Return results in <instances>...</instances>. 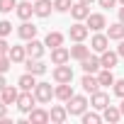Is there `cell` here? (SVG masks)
Returning <instances> with one entry per match:
<instances>
[{"mask_svg": "<svg viewBox=\"0 0 124 124\" xmlns=\"http://www.w3.org/2000/svg\"><path fill=\"white\" fill-rule=\"evenodd\" d=\"M88 105H90V102H88L85 95H73V97L66 102V109H68L71 117H80V114L88 109Z\"/></svg>", "mask_w": 124, "mask_h": 124, "instance_id": "obj_1", "label": "cell"}, {"mask_svg": "<svg viewBox=\"0 0 124 124\" xmlns=\"http://www.w3.org/2000/svg\"><path fill=\"white\" fill-rule=\"evenodd\" d=\"M34 107H37L34 90H22V93H20V97H17V109H20L22 114H29Z\"/></svg>", "mask_w": 124, "mask_h": 124, "instance_id": "obj_2", "label": "cell"}, {"mask_svg": "<svg viewBox=\"0 0 124 124\" xmlns=\"http://www.w3.org/2000/svg\"><path fill=\"white\" fill-rule=\"evenodd\" d=\"M54 90H56V88H51L49 83H37V88H34V97H37V102H41V105L51 102Z\"/></svg>", "mask_w": 124, "mask_h": 124, "instance_id": "obj_3", "label": "cell"}, {"mask_svg": "<svg viewBox=\"0 0 124 124\" xmlns=\"http://www.w3.org/2000/svg\"><path fill=\"white\" fill-rule=\"evenodd\" d=\"M54 80L56 83H73V68L66 66V63H61L54 68Z\"/></svg>", "mask_w": 124, "mask_h": 124, "instance_id": "obj_4", "label": "cell"}, {"mask_svg": "<svg viewBox=\"0 0 124 124\" xmlns=\"http://www.w3.org/2000/svg\"><path fill=\"white\" fill-rule=\"evenodd\" d=\"M88 34H90V27H88V24H83V22H76V24L68 29V37H71L73 41H85V39H88Z\"/></svg>", "mask_w": 124, "mask_h": 124, "instance_id": "obj_5", "label": "cell"}, {"mask_svg": "<svg viewBox=\"0 0 124 124\" xmlns=\"http://www.w3.org/2000/svg\"><path fill=\"white\" fill-rule=\"evenodd\" d=\"M68 58H71V49H66V46H56V49H51V63H54V66L68 63Z\"/></svg>", "mask_w": 124, "mask_h": 124, "instance_id": "obj_6", "label": "cell"}, {"mask_svg": "<svg viewBox=\"0 0 124 124\" xmlns=\"http://www.w3.org/2000/svg\"><path fill=\"white\" fill-rule=\"evenodd\" d=\"M85 22H88V27H90L93 32H102V29L107 27V20H105V15H102V12H90Z\"/></svg>", "mask_w": 124, "mask_h": 124, "instance_id": "obj_7", "label": "cell"}, {"mask_svg": "<svg viewBox=\"0 0 124 124\" xmlns=\"http://www.w3.org/2000/svg\"><path fill=\"white\" fill-rule=\"evenodd\" d=\"M37 32H39V27H34V24H32V22H27V20L17 27V37H20V39H24V41L37 39Z\"/></svg>", "mask_w": 124, "mask_h": 124, "instance_id": "obj_8", "label": "cell"}, {"mask_svg": "<svg viewBox=\"0 0 124 124\" xmlns=\"http://www.w3.org/2000/svg\"><path fill=\"white\" fill-rule=\"evenodd\" d=\"M90 49L97 51V54H102L105 49H109V37L102 34V32H95V37L90 39Z\"/></svg>", "mask_w": 124, "mask_h": 124, "instance_id": "obj_9", "label": "cell"}, {"mask_svg": "<svg viewBox=\"0 0 124 124\" xmlns=\"http://www.w3.org/2000/svg\"><path fill=\"white\" fill-rule=\"evenodd\" d=\"M24 49H27V56H29V58H41V56H44L46 44H44V41H39V39H29Z\"/></svg>", "mask_w": 124, "mask_h": 124, "instance_id": "obj_10", "label": "cell"}, {"mask_svg": "<svg viewBox=\"0 0 124 124\" xmlns=\"http://www.w3.org/2000/svg\"><path fill=\"white\" fill-rule=\"evenodd\" d=\"M107 105H109V95H107V93L97 90V93L90 95V107H93V109H100V112H102Z\"/></svg>", "mask_w": 124, "mask_h": 124, "instance_id": "obj_11", "label": "cell"}, {"mask_svg": "<svg viewBox=\"0 0 124 124\" xmlns=\"http://www.w3.org/2000/svg\"><path fill=\"white\" fill-rule=\"evenodd\" d=\"M80 68H83V73H97L102 68V61H100V56H88L80 61Z\"/></svg>", "mask_w": 124, "mask_h": 124, "instance_id": "obj_12", "label": "cell"}, {"mask_svg": "<svg viewBox=\"0 0 124 124\" xmlns=\"http://www.w3.org/2000/svg\"><path fill=\"white\" fill-rule=\"evenodd\" d=\"M24 68H27L29 73H34V76H44V73H46V63H44L41 58H29V56H27Z\"/></svg>", "mask_w": 124, "mask_h": 124, "instance_id": "obj_13", "label": "cell"}, {"mask_svg": "<svg viewBox=\"0 0 124 124\" xmlns=\"http://www.w3.org/2000/svg\"><path fill=\"white\" fill-rule=\"evenodd\" d=\"M51 10H54V3H51V0H34V15H37V17L46 20V17L51 15Z\"/></svg>", "mask_w": 124, "mask_h": 124, "instance_id": "obj_14", "label": "cell"}, {"mask_svg": "<svg viewBox=\"0 0 124 124\" xmlns=\"http://www.w3.org/2000/svg\"><path fill=\"white\" fill-rule=\"evenodd\" d=\"M80 85H83V90H85V93H90V95L100 90V80H97V76H95V73H85V76H83V80H80Z\"/></svg>", "mask_w": 124, "mask_h": 124, "instance_id": "obj_15", "label": "cell"}, {"mask_svg": "<svg viewBox=\"0 0 124 124\" xmlns=\"http://www.w3.org/2000/svg\"><path fill=\"white\" fill-rule=\"evenodd\" d=\"M102 119L109 122V124H117V122L122 119V109H119V105H107V107L102 109Z\"/></svg>", "mask_w": 124, "mask_h": 124, "instance_id": "obj_16", "label": "cell"}, {"mask_svg": "<svg viewBox=\"0 0 124 124\" xmlns=\"http://www.w3.org/2000/svg\"><path fill=\"white\" fill-rule=\"evenodd\" d=\"M49 119H51L54 124H63V122L68 119V109L61 107V105H54V107L49 109Z\"/></svg>", "mask_w": 124, "mask_h": 124, "instance_id": "obj_17", "label": "cell"}, {"mask_svg": "<svg viewBox=\"0 0 124 124\" xmlns=\"http://www.w3.org/2000/svg\"><path fill=\"white\" fill-rule=\"evenodd\" d=\"M15 12H17V17H20V20L24 22V20H29V17L34 15V3H32V0H24V3H17Z\"/></svg>", "mask_w": 124, "mask_h": 124, "instance_id": "obj_18", "label": "cell"}, {"mask_svg": "<svg viewBox=\"0 0 124 124\" xmlns=\"http://www.w3.org/2000/svg\"><path fill=\"white\" fill-rule=\"evenodd\" d=\"M88 15H90V5L73 3V8H71V17H73L76 22H83V20H88Z\"/></svg>", "mask_w": 124, "mask_h": 124, "instance_id": "obj_19", "label": "cell"}, {"mask_svg": "<svg viewBox=\"0 0 124 124\" xmlns=\"http://www.w3.org/2000/svg\"><path fill=\"white\" fill-rule=\"evenodd\" d=\"M73 95H76V93H73L71 83H58V88L54 90V97H58L61 102H68V100H71Z\"/></svg>", "mask_w": 124, "mask_h": 124, "instance_id": "obj_20", "label": "cell"}, {"mask_svg": "<svg viewBox=\"0 0 124 124\" xmlns=\"http://www.w3.org/2000/svg\"><path fill=\"white\" fill-rule=\"evenodd\" d=\"M100 61H102V68H114V66H117V61H119V54L105 49V51L100 54Z\"/></svg>", "mask_w": 124, "mask_h": 124, "instance_id": "obj_21", "label": "cell"}, {"mask_svg": "<svg viewBox=\"0 0 124 124\" xmlns=\"http://www.w3.org/2000/svg\"><path fill=\"white\" fill-rule=\"evenodd\" d=\"M17 97H20V90L12 88V85H5V90L0 93V100L5 105H17Z\"/></svg>", "mask_w": 124, "mask_h": 124, "instance_id": "obj_22", "label": "cell"}, {"mask_svg": "<svg viewBox=\"0 0 124 124\" xmlns=\"http://www.w3.org/2000/svg\"><path fill=\"white\" fill-rule=\"evenodd\" d=\"M88 56H90V46H85L83 41H76V46H71V58L83 61V58H88Z\"/></svg>", "mask_w": 124, "mask_h": 124, "instance_id": "obj_23", "label": "cell"}, {"mask_svg": "<svg viewBox=\"0 0 124 124\" xmlns=\"http://www.w3.org/2000/svg\"><path fill=\"white\" fill-rule=\"evenodd\" d=\"M17 88H20V90H34V88H37V76L27 71L24 76H20V80H17Z\"/></svg>", "mask_w": 124, "mask_h": 124, "instance_id": "obj_24", "label": "cell"}, {"mask_svg": "<svg viewBox=\"0 0 124 124\" xmlns=\"http://www.w3.org/2000/svg\"><path fill=\"white\" fill-rule=\"evenodd\" d=\"M27 117H29V122H32V124H46V122H51V119H49V112H46V109H41V107H34Z\"/></svg>", "mask_w": 124, "mask_h": 124, "instance_id": "obj_25", "label": "cell"}, {"mask_svg": "<svg viewBox=\"0 0 124 124\" xmlns=\"http://www.w3.org/2000/svg\"><path fill=\"white\" fill-rule=\"evenodd\" d=\"M8 56L12 58V63H24V61H27V49L24 46H10Z\"/></svg>", "mask_w": 124, "mask_h": 124, "instance_id": "obj_26", "label": "cell"}, {"mask_svg": "<svg viewBox=\"0 0 124 124\" xmlns=\"http://www.w3.org/2000/svg\"><path fill=\"white\" fill-rule=\"evenodd\" d=\"M107 37L114 39V41L124 39V22H114V24H109V27H107Z\"/></svg>", "mask_w": 124, "mask_h": 124, "instance_id": "obj_27", "label": "cell"}, {"mask_svg": "<svg viewBox=\"0 0 124 124\" xmlns=\"http://www.w3.org/2000/svg\"><path fill=\"white\" fill-rule=\"evenodd\" d=\"M44 44H46L49 49L63 46V34H61V32H49V34H46V39H44Z\"/></svg>", "mask_w": 124, "mask_h": 124, "instance_id": "obj_28", "label": "cell"}, {"mask_svg": "<svg viewBox=\"0 0 124 124\" xmlns=\"http://www.w3.org/2000/svg\"><path fill=\"white\" fill-rule=\"evenodd\" d=\"M97 80H100V85H114V73H112V68H102V71H97Z\"/></svg>", "mask_w": 124, "mask_h": 124, "instance_id": "obj_29", "label": "cell"}, {"mask_svg": "<svg viewBox=\"0 0 124 124\" xmlns=\"http://www.w3.org/2000/svg\"><path fill=\"white\" fill-rule=\"evenodd\" d=\"M80 119H83V124H100V122H102V117H100L97 112H88V109L80 114Z\"/></svg>", "mask_w": 124, "mask_h": 124, "instance_id": "obj_30", "label": "cell"}, {"mask_svg": "<svg viewBox=\"0 0 124 124\" xmlns=\"http://www.w3.org/2000/svg\"><path fill=\"white\" fill-rule=\"evenodd\" d=\"M73 0H54V10L56 12H71Z\"/></svg>", "mask_w": 124, "mask_h": 124, "instance_id": "obj_31", "label": "cell"}, {"mask_svg": "<svg viewBox=\"0 0 124 124\" xmlns=\"http://www.w3.org/2000/svg\"><path fill=\"white\" fill-rule=\"evenodd\" d=\"M15 8H17V0H0V12L3 15H10Z\"/></svg>", "mask_w": 124, "mask_h": 124, "instance_id": "obj_32", "label": "cell"}, {"mask_svg": "<svg viewBox=\"0 0 124 124\" xmlns=\"http://www.w3.org/2000/svg\"><path fill=\"white\" fill-rule=\"evenodd\" d=\"M12 66V58L10 56H0V73H8Z\"/></svg>", "mask_w": 124, "mask_h": 124, "instance_id": "obj_33", "label": "cell"}, {"mask_svg": "<svg viewBox=\"0 0 124 124\" xmlns=\"http://www.w3.org/2000/svg\"><path fill=\"white\" fill-rule=\"evenodd\" d=\"M112 90H114V95H117V97H124V78H119V80H114V85H112Z\"/></svg>", "mask_w": 124, "mask_h": 124, "instance_id": "obj_34", "label": "cell"}, {"mask_svg": "<svg viewBox=\"0 0 124 124\" xmlns=\"http://www.w3.org/2000/svg\"><path fill=\"white\" fill-rule=\"evenodd\" d=\"M12 32V22H8V20H0V37H8Z\"/></svg>", "mask_w": 124, "mask_h": 124, "instance_id": "obj_35", "label": "cell"}, {"mask_svg": "<svg viewBox=\"0 0 124 124\" xmlns=\"http://www.w3.org/2000/svg\"><path fill=\"white\" fill-rule=\"evenodd\" d=\"M10 54V44L5 41V37H0V56H8Z\"/></svg>", "mask_w": 124, "mask_h": 124, "instance_id": "obj_36", "label": "cell"}, {"mask_svg": "<svg viewBox=\"0 0 124 124\" xmlns=\"http://www.w3.org/2000/svg\"><path fill=\"white\" fill-rule=\"evenodd\" d=\"M97 3H100V8H105V10H109V8H114V5L119 3V0H97Z\"/></svg>", "mask_w": 124, "mask_h": 124, "instance_id": "obj_37", "label": "cell"}, {"mask_svg": "<svg viewBox=\"0 0 124 124\" xmlns=\"http://www.w3.org/2000/svg\"><path fill=\"white\" fill-rule=\"evenodd\" d=\"M8 107H10V105H5L3 100H0V119H5V117H8Z\"/></svg>", "mask_w": 124, "mask_h": 124, "instance_id": "obj_38", "label": "cell"}, {"mask_svg": "<svg viewBox=\"0 0 124 124\" xmlns=\"http://www.w3.org/2000/svg\"><path fill=\"white\" fill-rule=\"evenodd\" d=\"M117 54H119V58H124V39H119V46H117Z\"/></svg>", "mask_w": 124, "mask_h": 124, "instance_id": "obj_39", "label": "cell"}, {"mask_svg": "<svg viewBox=\"0 0 124 124\" xmlns=\"http://www.w3.org/2000/svg\"><path fill=\"white\" fill-rule=\"evenodd\" d=\"M5 85H8V80H5V73H0V93L5 90Z\"/></svg>", "mask_w": 124, "mask_h": 124, "instance_id": "obj_40", "label": "cell"}, {"mask_svg": "<svg viewBox=\"0 0 124 124\" xmlns=\"http://www.w3.org/2000/svg\"><path fill=\"white\" fill-rule=\"evenodd\" d=\"M119 22H124V5L119 8Z\"/></svg>", "mask_w": 124, "mask_h": 124, "instance_id": "obj_41", "label": "cell"}, {"mask_svg": "<svg viewBox=\"0 0 124 124\" xmlns=\"http://www.w3.org/2000/svg\"><path fill=\"white\" fill-rule=\"evenodd\" d=\"M78 3H83V5H93L95 0H78Z\"/></svg>", "mask_w": 124, "mask_h": 124, "instance_id": "obj_42", "label": "cell"}, {"mask_svg": "<svg viewBox=\"0 0 124 124\" xmlns=\"http://www.w3.org/2000/svg\"><path fill=\"white\" fill-rule=\"evenodd\" d=\"M119 109H122V117H124V97H122V102H119Z\"/></svg>", "mask_w": 124, "mask_h": 124, "instance_id": "obj_43", "label": "cell"}, {"mask_svg": "<svg viewBox=\"0 0 124 124\" xmlns=\"http://www.w3.org/2000/svg\"><path fill=\"white\" fill-rule=\"evenodd\" d=\"M119 5H124V0H119Z\"/></svg>", "mask_w": 124, "mask_h": 124, "instance_id": "obj_44", "label": "cell"}, {"mask_svg": "<svg viewBox=\"0 0 124 124\" xmlns=\"http://www.w3.org/2000/svg\"><path fill=\"white\" fill-rule=\"evenodd\" d=\"M32 3H34V0H32Z\"/></svg>", "mask_w": 124, "mask_h": 124, "instance_id": "obj_45", "label": "cell"}]
</instances>
